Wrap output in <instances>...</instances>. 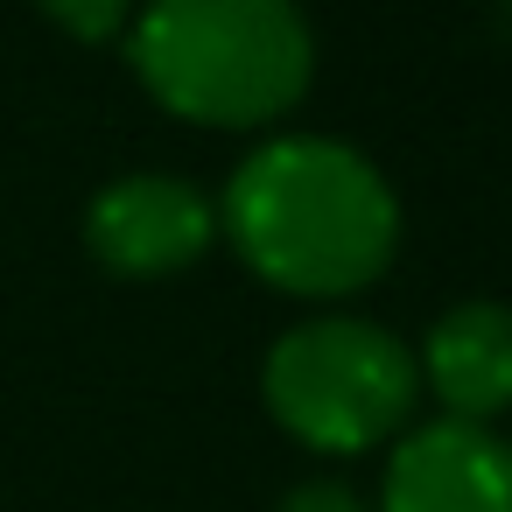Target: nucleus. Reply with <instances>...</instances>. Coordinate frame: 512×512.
Here are the masks:
<instances>
[{"instance_id":"obj_1","label":"nucleus","mask_w":512,"mask_h":512,"mask_svg":"<svg viewBox=\"0 0 512 512\" xmlns=\"http://www.w3.org/2000/svg\"><path fill=\"white\" fill-rule=\"evenodd\" d=\"M225 232L246 267L288 295H351L386 274L400 211L386 176L344 141H267L225 190Z\"/></svg>"},{"instance_id":"obj_2","label":"nucleus","mask_w":512,"mask_h":512,"mask_svg":"<svg viewBox=\"0 0 512 512\" xmlns=\"http://www.w3.org/2000/svg\"><path fill=\"white\" fill-rule=\"evenodd\" d=\"M127 50L141 85L197 127H267L316 71L295 0H148Z\"/></svg>"},{"instance_id":"obj_3","label":"nucleus","mask_w":512,"mask_h":512,"mask_svg":"<svg viewBox=\"0 0 512 512\" xmlns=\"http://www.w3.org/2000/svg\"><path fill=\"white\" fill-rule=\"evenodd\" d=\"M267 414L323 456H365L386 435L407 428L414 393H421V365L414 351L358 316H316L295 323L260 372Z\"/></svg>"},{"instance_id":"obj_4","label":"nucleus","mask_w":512,"mask_h":512,"mask_svg":"<svg viewBox=\"0 0 512 512\" xmlns=\"http://www.w3.org/2000/svg\"><path fill=\"white\" fill-rule=\"evenodd\" d=\"M379 512H512V442L449 414L400 428Z\"/></svg>"},{"instance_id":"obj_5","label":"nucleus","mask_w":512,"mask_h":512,"mask_svg":"<svg viewBox=\"0 0 512 512\" xmlns=\"http://www.w3.org/2000/svg\"><path fill=\"white\" fill-rule=\"evenodd\" d=\"M211 232H218V211L176 176H120L85 211V239L99 267L134 274V281L190 267L211 246Z\"/></svg>"},{"instance_id":"obj_6","label":"nucleus","mask_w":512,"mask_h":512,"mask_svg":"<svg viewBox=\"0 0 512 512\" xmlns=\"http://www.w3.org/2000/svg\"><path fill=\"white\" fill-rule=\"evenodd\" d=\"M421 386L449 407V421H498L512 407V309L456 302L421 344Z\"/></svg>"},{"instance_id":"obj_7","label":"nucleus","mask_w":512,"mask_h":512,"mask_svg":"<svg viewBox=\"0 0 512 512\" xmlns=\"http://www.w3.org/2000/svg\"><path fill=\"white\" fill-rule=\"evenodd\" d=\"M127 8H134V0H43V15H50L57 29H71L78 43H106V36H120Z\"/></svg>"},{"instance_id":"obj_8","label":"nucleus","mask_w":512,"mask_h":512,"mask_svg":"<svg viewBox=\"0 0 512 512\" xmlns=\"http://www.w3.org/2000/svg\"><path fill=\"white\" fill-rule=\"evenodd\" d=\"M274 512H372L344 477H309V484H295V491H281V505Z\"/></svg>"}]
</instances>
